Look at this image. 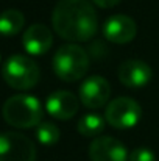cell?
I'll return each instance as SVG.
<instances>
[{
	"label": "cell",
	"mask_w": 159,
	"mask_h": 161,
	"mask_svg": "<svg viewBox=\"0 0 159 161\" xmlns=\"http://www.w3.org/2000/svg\"><path fill=\"white\" fill-rule=\"evenodd\" d=\"M25 24V17L19 9H6L0 14V35L14 36L17 35Z\"/></svg>",
	"instance_id": "13"
},
{
	"label": "cell",
	"mask_w": 159,
	"mask_h": 161,
	"mask_svg": "<svg viewBox=\"0 0 159 161\" xmlns=\"http://www.w3.org/2000/svg\"><path fill=\"white\" fill-rule=\"evenodd\" d=\"M142 116L140 105L131 97H117L108 103L105 111L106 122L117 130H128L137 125Z\"/></svg>",
	"instance_id": "5"
},
{
	"label": "cell",
	"mask_w": 159,
	"mask_h": 161,
	"mask_svg": "<svg viewBox=\"0 0 159 161\" xmlns=\"http://www.w3.org/2000/svg\"><path fill=\"white\" fill-rule=\"evenodd\" d=\"M2 75L6 85H9L11 88L25 91L33 88L39 81L41 70L31 58L25 55H13L5 61L2 67Z\"/></svg>",
	"instance_id": "4"
},
{
	"label": "cell",
	"mask_w": 159,
	"mask_h": 161,
	"mask_svg": "<svg viewBox=\"0 0 159 161\" xmlns=\"http://www.w3.org/2000/svg\"><path fill=\"white\" fill-rule=\"evenodd\" d=\"M36 138L44 146H55L59 141V130L52 122H41L36 127Z\"/></svg>",
	"instance_id": "15"
},
{
	"label": "cell",
	"mask_w": 159,
	"mask_h": 161,
	"mask_svg": "<svg viewBox=\"0 0 159 161\" xmlns=\"http://www.w3.org/2000/svg\"><path fill=\"white\" fill-rule=\"evenodd\" d=\"M151 67L140 59H126L119 67V80L128 88H142L151 80Z\"/></svg>",
	"instance_id": "10"
},
{
	"label": "cell",
	"mask_w": 159,
	"mask_h": 161,
	"mask_svg": "<svg viewBox=\"0 0 159 161\" xmlns=\"http://www.w3.org/2000/svg\"><path fill=\"white\" fill-rule=\"evenodd\" d=\"M89 157L92 161H128L126 147L112 136H100L89 146Z\"/></svg>",
	"instance_id": "9"
},
{
	"label": "cell",
	"mask_w": 159,
	"mask_h": 161,
	"mask_svg": "<svg viewBox=\"0 0 159 161\" xmlns=\"http://www.w3.org/2000/svg\"><path fill=\"white\" fill-rule=\"evenodd\" d=\"M3 119L16 128H31L38 127L42 120L44 109L41 102L27 94H17L9 97L2 108Z\"/></svg>",
	"instance_id": "2"
},
{
	"label": "cell",
	"mask_w": 159,
	"mask_h": 161,
	"mask_svg": "<svg viewBox=\"0 0 159 161\" xmlns=\"http://www.w3.org/2000/svg\"><path fill=\"white\" fill-rule=\"evenodd\" d=\"M53 70L62 81H77L89 70V55L83 47L73 42L64 44L53 56Z\"/></svg>",
	"instance_id": "3"
},
{
	"label": "cell",
	"mask_w": 159,
	"mask_h": 161,
	"mask_svg": "<svg viewBox=\"0 0 159 161\" xmlns=\"http://www.w3.org/2000/svg\"><path fill=\"white\" fill-rule=\"evenodd\" d=\"M52 24L62 39L72 42L92 39L98 28L95 8L89 0H59L53 9Z\"/></svg>",
	"instance_id": "1"
},
{
	"label": "cell",
	"mask_w": 159,
	"mask_h": 161,
	"mask_svg": "<svg viewBox=\"0 0 159 161\" xmlns=\"http://www.w3.org/2000/svg\"><path fill=\"white\" fill-rule=\"evenodd\" d=\"M97 6H100V8H103V9H106V8H112V6H115L120 0H92Z\"/></svg>",
	"instance_id": "17"
},
{
	"label": "cell",
	"mask_w": 159,
	"mask_h": 161,
	"mask_svg": "<svg viewBox=\"0 0 159 161\" xmlns=\"http://www.w3.org/2000/svg\"><path fill=\"white\" fill-rule=\"evenodd\" d=\"M22 44L27 53L44 55L50 50L53 44V35L49 27L42 24H34L28 27L22 36Z\"/></svg>",
	"instance_id": "12"
},
{
	"label": "cell",
	"mask_w": 159,
	"mask_h": 161,
	"mask_svg": "<svg viewBox=\"0 0 159 161\" xmlns=\"http://www.w3.org/2000/svg\"><path fill=\"white\" fill-rule=\"evenodd\" d=\"M111 96V86L108 80L100 75H92L86 78L80 86V100L86 108L98 109L108 103Z\"/></svg>",
	"instance_id": "7"
},
{
	"label": "cell",
	"mask_w": 159,
	"mask_h": 161,
	"mask_svg": "<svg viewBox=\"0 0 159 161\" xmlns=\"http://www.w3.org/2000/svg\"><path fill=\"white\" fill-rule=\"evenodd\" d=\"M128 161H156V157H155V153L150 149L139 147V149H134L130 153Z\"/></svg>",
	"instance_id": "16"
},
{
	"label": "cell",
	"mask_w": 159,
	"mask_h": 161,
	"mask_svg": "<svg viewBox=\"0 0 159 161\" xmlns=\"http://www.w3.org/2000/svg\"><path fill=\"white\" fill-rule=\"evenodd\" d=\"M0 161H36V146L17 131L0 135Z\"/></svg>",
	"instance_id": "6"
},
{
	"label": "cell",
	"mask_w": 159,
	"mask_h": 161,
	"mask_svg": "<svg viewBox=\"0 0 159 161\" xmlns=\"http://www.w3.org/2000/svg\"><path fill=\"white\" fill-rule=\"evenodd\" d=\"M103 35L114 44H128L137 35V24L126 14H114L106 19Z\"/></svg>",
	"instance_id": "8"
},
{
	"label": "cell",
	"mask_w": 159,
	"mask_h": 161,
	"mask_svg": "<svg viewBox=\"0 0 159 161\" xmlns=\"http://www.w3.org/2000/svg\"><path fill=\"white\" fill-rule=\"evenodd\" d=\"M78 107H80L78 97L70 91H55L47 97L45 102L49 114L59 120H67L73 117L78 111Z\"/></svg>",
	"instance_id": "11"
},
{
	"label": "cell",
	"mask_w": 159,
	"mask_h": 161,
	"mask_svg": "<svg viewBox=\"0 0 159 161\" xmlns=\"http://www.w3.org/2000/svg\"><path fill=\"white\" fill-rule=\"evenodd\" d=\"M106 127V119L102 117L100 114L95 113H89L81 116V119L78 120V131L83 136H98Z\"/></svg>",
	"instance_id": "14"
}]
</instances>
